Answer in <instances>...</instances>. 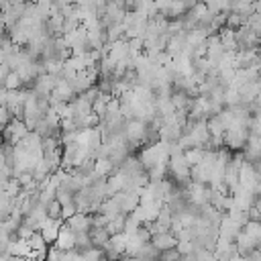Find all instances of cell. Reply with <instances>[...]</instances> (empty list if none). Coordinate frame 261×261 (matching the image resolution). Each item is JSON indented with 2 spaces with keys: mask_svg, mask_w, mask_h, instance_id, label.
<instances>
[{
  "mask_svg": "<svg viewBox=\"0 0 261 261\" xmlns=\"http://www.w3.org/2000/svg\"><path fill=\"white\" fill-rule=\"evenodd\" d=\"M8 73H10V69H8L4 63H0V86H4V82H6Z\"/></svg>",
  "mask_w": 261,
  "mask_h": 261,
  "instance_id": "obj_27",
  "label": "cell"
},
{
  "mask_svg": "<svg viewBox=\"0 0 261 261\" xmlns=\"http://www.w3.org/2000/svg\"><path fill=\"white\" fill-rule=\"evenodd\" d=\"M4 167H8V163H6V155H4V149L0 147V171H2Z\"/></svg>",
  "mask_w": 261,
  "mask_h": 261,
  "instance_id": "obj_28",
  "label": "cell"
},
{
  "mask_svg": "<svg viewBox=\"0 0 261 261\" xmlns=\"http://www.w3.org/2000/svg\"><path fill=\"white\" fill-rule=\"evenodd\" d=\"M61 226H63V220L47 218V220L41 224V228H39V234L43 237V241H45L49 247H53V245H55V241H57V237H59V230H61Z\"/></svg>",
  "mask_w": 261,
  "mask_h": 261,
  "instance_id": "obj_8",
  "label": "cell"
},
{
  "mask_svg": "<svg viewBox=\"0 0 261 261\" xmlns=\"http://www.w3.org/2000/svg\"><path fill=\"white\" fill-rule=\"evenodd\" d=\"M124 139L128 141V145L133 149L137 147H145V139H147V122L145 120H126L124 126Z\"/></svg>",
  "mask_w": 261,
  "mask_h": 261,
  "instance_id": "obj_3",
  "label": "cell"
},
{
  "mask_svg": "<svg viewBox=\"0 0 261 261\" xmlns=\"http://www.w3.org/2000/svg\"><path fill=\"white\" fill-rule=\"evenodd\" d=\"M31 130L27 128V124L20 120V118H12L10 120V124L2 130V141H4V145H18L27 135H29Z\"/></svg>",
  "mask_w": 261,
  "mask_h": 261,
  "instance_id": "obj_4",
  "label": "cell"
},
{
  "mask_svg": "<svg viewBox=\"0 0 261 261\" xmlns=\"http://www.w3.org/2000/svg\"><path fill=\"white\" fill-rule=\"evenodd\" d=\"M22 80H20V75L16 73V71H10L8 73V77H6V82H4V88L8 90V92H12V90H22Z\"/></svg>",
  "mask_w": 261,
  "mask_h": 261,
  "instance_id": "obj_20",
  "label": "cell"
},
{
  "mask_svg": "<svg viewBox=\"0 0 261 261\" xmlns=\"http://www.w3.org/2000/svg\"><path fill=\"white\" fill-rule=\"evenodd\" d=\"M126 177H135V175H139V173H143L145 169H143V165H141V161H139V157L137 155H130L120 167H118Z\"/></svg>",
  "mask_w": 261,
  "mask_h": 261,
  "instance_id": "obj_13",
  "label": "cell"
},
{
  "mask_svg": "<svg viewBox=\"0 0 261 261\" xmlns=\"http://www.w3.org/2000/svg\"><path fill=\"white\" fill-rule=\"evenodd\" d=\"M90 247H94L92 245V239H90V232H77L75 234V251L82 253V251H86Z\"/></svg>",
  "mask_w": 261,
  "mask_h": 261,
  "instance_id": "obj_21",
  "label": "cell"
},
{
  "mask_svg": "<svg viewBox=\"0 0 261 261\" xmlns=\"http://www.w3.org/2000/svg\"><path fill=\"white\" fill-rule=\"evenodd\" d=\"M80 257H82V261H104V259H106V257H104V251L98 249V247H90V249L82 251Z\"/></svg>",
  "mask_w": 261,
  "mask_h": 261,
  "instance_id": "obj_19",
  "label": "cell"
},
{
  "mask_svg": "<svg viewBox=\"0 0 261 261\" xmlns=\"http://www.w3.org/2000/svg\"><path fill=\"white\" fill-rule=\"evenodd\" d=\"M141 165L145 171L157 167V165H167L169 163V143H155V145H147V147H141V151L137 153Z\"/></svg>",
  "mask_w": 261,
  "mask_h": 261,
  "instance_id": "obj_1",
  "label": "cell"
},
{
  "mask_svg": "<svg viewBox=\"0 0 261 261\" xmlns=\"http://www.w3.org/2000/svg\"><path fill=\"white\" fill-rule=\"evenodd\" d=\"M77 214V208H75V204H69V206H63V210H61V220L63 222H67L69 218H73Z\"/></svg>",
  "mask_w": 261,
  "mask_h": 261,
  "instance_id": "obj_24",
  "label": "cell"
},
{
  "mask_svg": "<svg viewBox=\"0 0 261 261\" xmlns=\"http://www.w3.org/2000/svg\"><path fill=\"white\" fill-rule=\"evenodd\" d=\"M179 261H196V253H188V255H179Z\"/></svg>",
  "mask_w": 261,
  "mask_h": 261,
  "instance_id": "obj_29",
  "label": "cell"
},
{
  "mask_svg": "<svg viewBox=\"0 0 261 261\" xmlns=\"http://www.w3.org/2000/svg\"><path fill=\"white\" fill-rule=\"evenodd\" d=\"M206 124H208V133H210V137H212V139H224L226 126H224V122L220 120V116H218V114H216V116H212V118H208V120H206Z\"/></svg>",
  "mask_w": 261,
  "mask_h": 261,
  "instance_id": "obj_14",
  "label": "cell"
},
{
  "mask_svg": "<svg viewBox=\"0 0 261 261\" xmlns=\"http://www.w3.org/2000/svg\"><path fill=\"white\" fill-rule=\"evenodd\" d=\"M61 210H63V206H61L57 200H53V202L47 206V218H55V220H61Z\"/></svg>",
  "mask_w": 261,
  "mask_h": 261,
  "instance_id": "obj_23",
  "label": "cell"
},
{
  "mask_svg": "<svg viewBox=\"0 0 261 261\" xmlns=\"http://www.w3.org/2000/svg\"><path fill=\"white\" fill-rule=\"evenodd\" d=\"M73 194H69V192H65V190H61V188H57V192H55V200L61 204V206H69V204H73Z\"/></svg>",
  "mask_w": 261,
  "mask_h": 261,
  "instance_id": "obj_22",
  "label": "cell"
},
{
  "mask_svg": "<svg viewBox=\"0 0 261 261\" xmlns=\"http://www.w3.org/2000/svg\"><path fill=\"white\" fill-rule=\"evenodd\" d=\"M157 261H179V253H177L175 249L165 251V253H161V255H159V259H157Z\"/></svg>",
  "mask_w": 261,
  "mask_h": 261,
  "instance_id": "obj_26",
  "label": "cell"
},
{
  "mask_svg": "<svg viewBox=\"0 0 261 261\" xmlns=\"http://www.w3.org/2000/svg\"><path fill=\"white\" fill-rule=\"evenodd\" d=\"M196 261H218V259H216V255H214L212 251L200 249V251L196 253Z\"/></svg>",
  "mask_w": 261,
  "mask_h": 261,
  "instance_id": "obj_25",
  "label": "cell"
},
{
  "mask_svg": "<svg viewBox=\"0 0 261 261\" xmlns=\"http://www.w3.org/2000/svg\"><path fill=\"white\" fill-rule=\"evenodd\" d=\"M90 239H92V245L94 247L104 249V245L110 241V232L106 228H92L90 230Z\"/></svg>",
  "mask_w": 261,
  "mask_h": 261,
  "instance_id": "obj_16",
  "label": "cell"
},
{
  "mask_svg": "<svg viewBox=\"0 0 261 261\" xmlns=\"http://www.w3.org/2000/svg\"><path fill=\"white\" fill-rule=\"evenodd\" d=\"M73 98H75V92H73L71 84L67 80H59L49 96V102L51 104H69Z\"/></svg>",
  "mask_w": 261,
  "mask_h": 261,
  "instance_id": "obj_6",
  "label": "cell"
},
{
  "mask_svg": "<svg viewBox=\"0 0 261 261\" xmlns=\"http://www.w3.org/2000/svg\"><path fill=\"white\" fill-rule=\"evenodd\" d=\"M241 232H243V226H239L228 214H224V218H222V222H220V226H218V237L224 239V241L234 243Z\"/></svg>",
  "mask_w": 261,
  "mask_h": 261,
  "instance_id": "obj_9",
  "label": "cell"
},
{
  "mask_svg": "<svg viewBox=\"0 0 261 261\" xmlns=\"http://www.w3.org/2000/svg\"><path fill=\"white\" fill-rule=\"evenodd\" d=\"M65 224H67L75 234H77V232H90V230H92V216L77 212V214H75L73 218H69Z\"/></svg>",
  "mask_w": 261,
  "mask_h": 261,
  "instance_id": "obj_12",
  "label": "cell"
},
{
  "mask_svg": "<svg viewBox=\"0 0 261 261\" xmlns=\"http://www.w3.org/2000/svg\"><path fill=\"white\" fill-rule=\"evenodd\" d=\"M104 257L108 261H120L122 257H126V234H114L110 237V241L104 245Z\"/></svg>",
  "mask_w": 261,
  "mask_h": 261,
  "instance_id": "obj_5",
  "label": "cell"
},
{
  "mask_svg": "<svg viewBox=\"0 0 261 261\" xmlns=\"http://www.w3.org/2000/svg\"><path fill=\"white\" fill-rule=\"evenodd\" d=\"M55 247L61 249V251H75V232L63 222L61 230H59V237L55 241Z\"/></svg>",
  "mask_w": 261,
  "mask_h": 261,
  "instance_id": "obj_11",
  "label": "cell"
},
{
  "mask_svg": "<svg viewBox=\"0 0 261 261\" xmlns=\"http://www.w3.org/2000/svg\"><path fill=\"white\" fill-rule=\"evenodd\" d=\"M114 198V202L118 204V208H120V212L122 214H133L137 208H139V204H141V194H137V192H118L116 196H112Z\"/></svg>",
  "mask_w": 261,
  "mask_h": 261,
  "instance_id": "obj_7",
  "label": "cell"
},
{
  "mask_svg": "<svg viewBox=\"0 0 261 261\" xmlns=\"http://www.w3.org/2000/svg\"><path fill=\"white\" fill-rule=\"evenodd\" d=\"M247 141H249V128L247 126L232 124L224 133V149H228L230 153H241L245 149Z\"/></svg>",
  "mask_w": 261,
  "mask_h": 261,
  "instance_id": "obj_2",
  "label": "cell"
},
{
  "mask_svg": "<svg viewBox=\"0 0 261 261\" xmlns=\"http://www.w3.org/2000/svg\"><path fill=\"white\" fill-rule=\"evenodd\" d=\"M124 222H126V214H118V216L110 218L108 224H106V230L110 232V237L122 234V232H124Z\"/></svg>",
  "mask_w": 261,
  "mask_h": 261,
  "instance_id": "obj_15",
  "label": "cell"
},
{
  "mask_svg": "<svg viewBox=\"0 0 261 261\" xmlns=\"http://www.w3.org/2000/svg\"><path fill=\"white\" fill-rule=\"evenodd\" d=\"M204 149H198V147H194V149H188V151H184V157H186V161H188V165L190 167H196V165H200L202 163V159H204Z\"/></svg>",
  "mask_w": 261,
  "mask_h": 261,
  "instance_id": "obj_18",
  "label": "cell"
},
{
  "mask_svg": "<svg viewBox=\"0 0 261 261\" xmlns=\"http://www.w3.org/2000/svg\"><path fill=\"white\" fill-rule=\"evenodd\" d=\"M151 245L159 251V253H165V251H171L177 247V239L175 234L169 230V232H157L151 237Z\"/></svg>",
  "mask_w": 261,
  "mask_h": 261,
  "instance_id": "obj_10",
  "label": "cell"
},
{
  "mask_svg": "<svg viewBox=\"0 0 261 261\" xmlns=\"http://www.w3.org/2000/svg\"><path fill=\"white\" fill-rule=\"evenodd\" d=\"M255 12L261 14V2H255Z\"/></svg>",
  "mask_w": 261,
  "mask_h": 261,
  "instance_id": "obj_30",
  "label": "cell"
},
{
  "mask_svg": "<svg viewBox=\"0 0 261 261\" xmlns=\"http://www.w3.org/2000/svg\"><path fill=\"white\" fill-rule=\"evenodd\" d=\"M98 212H100V214H104L106 218H114V216L122 214V212H120V208H118V204L114 202V198H108V200H104V202L100 204Z\"/></svg>",
  "mask_w": 261,
  "mask_h": 261,
  "instance_id": "obj_17",
  "label": "cell"
}]
</instances>
